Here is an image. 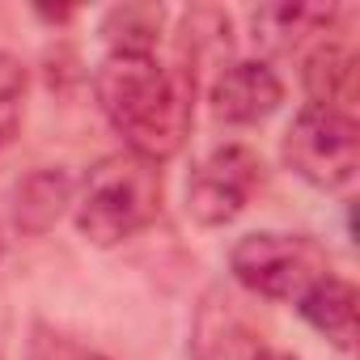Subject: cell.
Here are the masks:
<instances>
[{"label": "cell", "instance_id": "obj_1", "mask_svg": "<svg viewBox=\"0 0 360 360\" xmlns=\"http://www.w3.org/2000/svg\"><path fill=\"white\" fill-rule=\"evenodd\" d=\"M94 94L106 123L123 136L127 153L144 161H169L191 131L195 89L157 56L106 51L94 72Z\"/></svg>", "mask_w": 360, "mask_h": 360}, {"label": "cell", "instance_id": "obj_2", "mask_svg": "<svg viewBox=\"0 0 360 360\" xmlns=\"http://www.w3.org/2000/svg\"><path fill=\"white\" fill-rule=\"evenodd\" d=\"M157 212H161V165L127 148L94 161L72 200L77 233L102 250L144 233L157 221Z\"/></svg>", "mask_w": 360, "mask_h": 360}, {"label": "cell", "instance_id": "obj_3", "mask_svg": "<svg viewBox=\"0 0 360 360\" xmlns=\"http://www.w3.org/2000/svg\"><path fill=\"white\" fill-rule=\"evenodd\" d=\"M229 271L233 280L267 301H301L322 276H330V259L326 250L305 238V233H276V229H259L233 242L229 250Z\"/></svg>", "mask_w": 360, "mask_h": 360}, {"label": "cell", "instance_id": "obj_4", "mask_svg": "<svg viewBox=\"0 0 360 360\" xmlns=\"http://www.w3.org/2000/svg\"><path fill=\"white\" fill-rule=\"evenodd\" d=\"M280 153H284V165L297 178H305L309 187L339 191V187L352 183L356 161H360V127H356V115L305 102L292 115Z\"/></svg>", "mask_w": 360, "mask_h": 360}, {"label": "cell", "instance_id": "obj_5", "mask_svg": "<svg viewBox=\"0 0 360 360\" xmlns=\"http://www.w3.org/2000/svg\"><path fill=\"white\" fill-rule=\"evenodd\" d=\"M259 183H263L259 153L246 144H221L187 178V217L204 229H221L242 217Z\"/></svg>", "mask_w": 360, "mask_h": 360}, {"label": "cell", "instance_id": "obj_6", "mask_svg": "<svg viewBox=\"0 0 360 360\" xmlns=\"http://www.w3.org/2000/svg\"><path fill=\"white\" fill-rule=\"evenodd\" d=\"M208 102H212V115L221 123L250 127V123H263L280 110L284 81L263 60H229L208 85Z\"/></svg>", "mask_w": 360, "mask_h": 360}, {"label": "cell", "instance_id": "obj_7", "mask_svg": "<svg viewBox=\"0 0 360 360\" xmlns=\"http://www.w3.org/2000/svg\"><path fill=\"white\" fill-rule=\"evenodd\" d=\"M259 352L263 339L242 314V305L221 284L208 288L191 318V360H255Z\"/></svg>", "mask_w": 360, "mask_h": 360}, {"label": "cell", "instance_id": "obj_8", "mask_svg": "<svg viewBox=\"0 0 360 360\" xmlns=\"http://www.w3.org/2000/svg\"><path fill=\"white\" fill-rule=\"evenodd\" d=\"M72 200H77L72 174L60 165H39L26 178H18L13 187V225L26 238H43L60 225L64 212H72Z\"/></svg>", "mask_w": 360, "mask_h": 360}, {"label": "cell", "instance_id": "obj_9", "mask_svg": "<svg viewBox=\"0 0 360 360\" xmlns=\"http://www.w3.org/2000/svg\"><path fill=\"white\" fill-rule=\"evenodd\" d=\"M174 51H178L174 72L195 89V85H200V72H204V64H208V56L221 60V68H225V60H229V51H233L229 13H225V9H212V5L187 9L183 22H178V34H174Z\"/></svg>", "mask_w": 360, "mask_h": 360}, {"label": "cell", "instance_id": "obj_10", "mask_svg": "<svg viewBox=\"0 0 360 360\" xmlns=\"http://www.w3.org/2000/svg\"><path fill=\"white\" fill-rule=\"evenodd\" d=\"M297 314L339 352H352L356 343V288L343 280V276H322L301 301H297Z\"/></svg>", "mask_w": 360, "mask_h": 360}, {"label": "cell", "instance_id": "obj_11", "mask_svg": "<svg viewBox=\"0 0 360 360\" xmlns=\"http://www.w3.org/2000/svg\"><path fill=\"white\" fill-rule=\"evenodd\" d=\"M301 85H305V98L314 106H330V110H347L352 115V102H356V56L343 43H326L322 39L305 56Z\"/></svg>", "mask_w": 360, "mask_h": 360}, {"label": "cell", "instance_id": "obj_12", "mask_svg": "<svg viewBox=\"0 0 360 360\" xmlns=\"http://www.w3.org/2000/svg\"><path fill=\"white\" fill-rule=\"evenodd\" d=\"M335 13V5H259L250 13V30L263 51H292L309 34H326Z\"/></svg>", "mask_w": 360, "mask_h": 360}, {"label": "cell", "instance_id": "obj_13", "mask_svg": "<svg viewBox=\"0 0 360 360\" xmlns=\"http://www.w3.org/2000/svg\"><path fill=\"white\" fill-rule=\"evenodd\" d=\"M161 30H165L161 5H115V9H106V18L98 26L106 51H119V56H157Z\"/></svg>", "mask_w": 360, "mask_h": 360}, {"label": "cell", "instance_id": "obj_14", "mask_svg": "<svg viewBox=\"0 0 360 360\" xmlns=\"http://www.w3.org/2000/svg\"><path fill=\"white\" fill-rule=\"evenodd\" d=\"M26 85H30L26 64L9 51H0V148L18 136V123L26 110Z\"/></svg>", "mask_w": 360, "mask_h": 360}, {"label": "cell", "instance_id": "obj_15", "mask_svg": "<svg viewBox=\"0 0 360 360\" xmlns=\"http://www.w3.org/2000/svg\"><path fill=\"white\" fill-rule=\"evenodd\" d=\"M30 360H106V356H98L81 343H68V339H39Z\"/></svg>", "mask_w": 360, "mask_h": 360}, {"label": "cell", "instance_id": "obj_16", "mask_svg": "<svg viewBox=\"0 0 360 360\" xmlns=\"http://www.w3.org/2000/svg\"><path fill=\"white\" fill-rule=\"evenodd\" d=\"M255 360H297V356H292V352H276V347H263Z\"/></svg>", "mask_w": 360, "mask_h": 360}, {"label": "cell", "instance_id": "obj_17", "mask_svg": "<svg viewBox=\"0 0 360 360\" xmlns=\"http://www.w3.org/2000/svg\"><path fill=\"white\" fill-rule=\"evenodd\" d=\"M0 255H5V238H0Z\"/></svg>", "mask_w": 360, "mask_h": 360}]
</instances>
